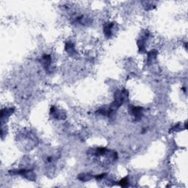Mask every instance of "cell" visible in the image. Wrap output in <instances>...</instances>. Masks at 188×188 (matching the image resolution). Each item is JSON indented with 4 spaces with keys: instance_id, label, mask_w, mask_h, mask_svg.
<instances>
[{
    "instance_id": "6da1fadb",
    "label": "cell",
    "mask_w": 188,
    "mask_h": 188,
    "mask_svg": "<svg viewBox=\"0 0 188 188\" xmlns=\"http://www.w3.org/2000/svg\"><path fill=\"white\" fill-rule=\"evenodd\" d=\"M129 113L135 116V120H139L142 115V108L140 107H135L133 105H129Z\"/></svg>"
},
{
    "instance_id": "7a4b0ae2",
    "label": "cell",
    "mask_w": 188,
    "mask_h": 188,
    "mask_svg": "<svg viewBox=\"0 0 188 188\" xmlns=\"http://www.w3.org/2000/svg\"><path fill=\"white\" fill-rule=\"evenodd\" d=\"M42 63L43 66L45 68L46 70H48V67L50 66V64L51 63V58L49 55H47V54H44L42 57Z\"/></svg>"
},
{
    "instance_id": "3957f363",
    "label": "cell",
    "mask_w": 188,
    "mask_h": 188,
    "mask_svg": "<svg viewBox=\"0 0 188 188\" xmlns=\"http://www.w3.org/2000/svg\"><path fill=\"white\" fill-rule=\"evenodd\" d=\"M114 24L113 23H107L104 24V32L105 36L107 38L110 37L112 35V28H113Z\"/></svg>"
},
{
    "instance_id": "277c9868",
    "label": "cell",
    "mask_w": 188,
    "mask_h": 188,
    "mask_svg": "<svg viewBox=\"0 0 188 188\" xmlns=\"http://www.w3.org/2000/svg\"><path fill=\"white\" fill-rule=\"evenodd\" d=\"M119 184H120L121 187H126L128 185V180L127 178H124V179H121V180L119 182Z\"/></svg>"
},
{
    "instance_id": "5b68a950",
    "label": "cell",
    "mask_w": 188,
    "mask_h": 188,
    "mask_svg": "<svg viewBox=\"0 0 188 188\" xmlns=\"http://www.w3.org/2000/svg\"><path fill=\"white\" fill-rule=\"evenodd\" d=\"M106 173H103V174H101V175H98V176H95V178L96 179H101L102 178L104 177V176H106Z\"/></svg>"
}]
</instances>
